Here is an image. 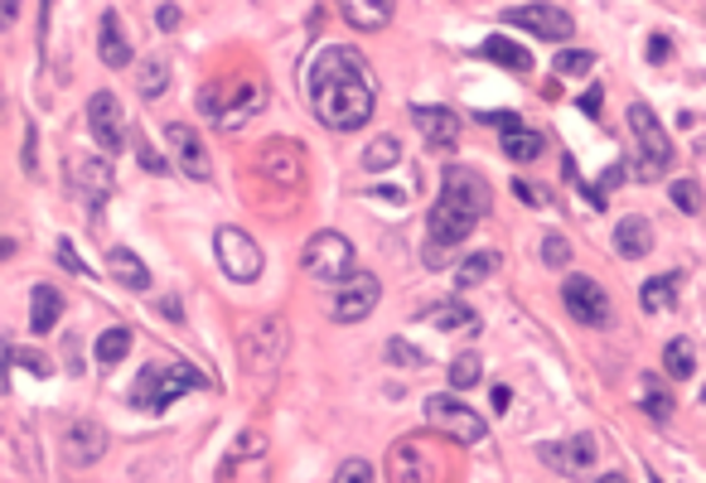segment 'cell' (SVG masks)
<instances>
[{
    "label": "cell",
    "instance_id": "4",
    "mask_svg": "<svg viewBox=\"0 0 706 483\" xmlns=\"http://www.w3.org/2000/svg\"><path fill=\"white\" fill-rule=\"evenodd\" d=\"M228 93L232 97H223V87L213 83V87H204V97H199L204 117L213 121V126H223V131L248 126L256 111L266 107V87L256 83V77H228Z\"/></svg>",
    "mask_w": 706,
    "mask_h": 483
},
{
    "label": "cell",
    "instance_id": "14",
    "mask_svg": "<svg viewBox=\"0 0 706 483\" xmlns=\"http://www.w3.org/2000/svg\"><path fill=\"white\" fill-rule=\"evenodd\" d=\"M107 455V431L97 421H69V431H63V459H69L73 469H87L97 464V459Z\"/></svg>",
    "mask_w": 706,
    "mask_h": 483
},
{
    "label": "cell",
    "instance_id": "38",
    "mask_svg": "<svg viewBox=\"0 0 706 483\" xmlns=\"http://www.w3.org/2000/svg\"><path fill=\"white\" fill-rule=\"evenodd\" d=\"M334 483H373V464H368V459H349V464L334 474Z\"/></svg>",
    "mask_w": 706,
    "mask_h": 483
},
{
    "label": "cell",
    "instance_id": "10",
    "mask_svg": "<svg viewBox=\"0 0 706 483\" xmlns=\"http://www.w3.org/2000/svg\"><path fill=\"white\" fill-rule=\"evenodd\" d=\"M503 20L528 29V35H537V39H552V44H566L571 35H576V20H571V10H562V5H508Z\"/></svg>",
    "mask_w": 706,
    "mask_h": 483
},
{
    "label": "cell",
    "instance_id": "9",
    "mask_svg": "<svg viewBox=\"0 0 706 483\" xmlns=\"http://www.w3.org/2000/svg\"><path fill=\"white\" fill-rule=\"evenodd\" d=\"M387 479L392 483H435L441 479V455H435V445L421 440V435L397 440L387 455Z\"/></svg>",
    "mask_w": 706,
    "mask_h": 483
},
{
    "label": "cell",
    "instance_id": "24",
    "mask_svg": "<svg viewBox=\"0 0 706 483\" xmlns=\"http://www.w3.org/2000/svg\"><path fill=\"white\" fill-rule=\"evenodd\" d=\"M484 53H489L494 63H503V69H513V73H528V69H533V53L523 49V44L503 39V35H489V39H484Z\"/></svg>",
    "mask_w": 706,
    "mask_h": 483
},
{
    "label": "cell",
    "instance_id": "28",
    "mask_svg": "<svg viewBox=\"0 0 706 483\" xmlns=\"http://www.w3.org/2000/svg\"><path fill=\"white\" fill-rule=\"evenodd\" d=\"M431 324H435V329H445V334H455V329H479V314L469 310V305H455V300H451V305H435V310H431Z\"/></svg>",
    "mask_w": 706,
    "mask_h": 483
},
{
    "label": "cell",
    "instance_id": "6",
    "mask_svg": "<svg viewBox=\"0 0 706 483\" xmlns=\"http://www.w3.org/2000/svg\"><path fill=\"white\" fill-rule=\"evenodd\" d=\"M300 266H306V276L344 286V280L358 271V256H354V242L344 238V232H315V238L306 242V252H300Z\"/></svg>",
    "mask_w": 706,
    "mask_h": 483
},
{
    "label": "cell",
    "instance_id": "11",
    "mask_svg": "<svg viewBox=\"0 0 706 483\" xmlns=\"http://www.w3.org/2000/svg\"><path fill=\"white\" fill-rule=\"evenodd\" d=\"M562 305L576 324H586V329H600V324H610V295L596 286L590 276H571L562 286Z\"/></svg>",
    "mask_w": 706,
    "mask_h": 483
},
{
    "label": "cell",
    "instance_id": "44",
    "mask_svg": "<svg viewBox=\"0 0 706 483\" xmlns=\"http://www.w3.org/2000/svg\"><path fill=\"white\" fill-rule=\"evenodd\" d=\"M141 160H145V170H165V160L151 150V145H141Z\"/></svg>",
    "mask_w": 706,
    "mask_h": 483
},
{
    "label": "cell",
    "instance_id": "13",
    "mask_svg": "<svg viewBox=\"0 0 706 483\" xmlns=\"http://www.w3.org/2000/svg\"><path fill=\"white\" fill-rule=\"evenodd\" d=\"M378 295H383V286H378V276L354 271V276L339 286V295H334L330 314H334V319H339V324H358V319H368V314L378 310Z\"/></svg>",
    "mask_w": 706,
    "mask_h": 483
},
{
    "label": "cell",
    "instance_id": "17",
    "mask_svg": "<svg viewBox=\"0 0 706 483\" xmlns=\"http://www.w3.org/2000/svg\"><path fill=\"white\" fill-rule=\"evenodd\" d=\"M411 121L421 126L426 145H441V150H451V145L459 141V117L445 107H411Z\"/></svg>",
    "mask_w": 706,
    "mask_h": 483
},
{
    "label": "cell",
    "instance_id": "19",
    "mask_svg": "<svg viewBox=\"0 0 706 483\" xmlns=\"http://www.w3.org/2000/svg\"><path fill=\"white\" fill-rule=\"evenodd\" d=\"M107 271L121 280L127 290H151V271H145V262L131 246H111L107 252Z\"/></svg>",
    "mask_w": 706,
    "mask_h": 483
},
{
    "label": "cell",
    "instance_id": "31",
    "mask_svg": "<svg viewBox=\"0 0 706 483\" xmlns=\"http://www.w3.org/2000/svg\"><path fill=\"white\" fill-rule=\"evenodd\" d=\"M479 377H484V363H479L475 353H459L451 363V391H469L479 387Z\"/></svg>",
    "mask_w": 706,
    "mask_h": 483
},
{
    "label": "cell",
    "instance_id": "35",
    "mask_svg": "<svg viewBox=\"0 0 706 483\" xmlns=\"http://www.w3.org/2000/svg\"><path fill=\"white\" fill-rule=\"evenodd\" d=\"M672 204H678L682 213H702V184L697 179H672Z\"/></svg>",
    "mask_w": 706,
    "mask_h": 483
},
{
    "label": "cell",
    "instance_id": "5",
    "mask_svg": "<svg viewBox=\"0 0 706 483\" xmlns=\"http://www.w3.org/2000/svg\"><path fill=\"white\" fill-rule=\"evenodd\" d=\"M426 425L431 431H441L445 440H455V445H479L489 435V425H484V415H479L475 407H465V401L455 397V391H441V397H426Z\"/></svg>",
    "mask_w": 706,
    "mask_h": 483
},
{
    "label": "cell",
    "instance_id": "1",
    "mask_svg": "<svg viewBox=\"0 0 706 483\" xmlns=\"http://www.w3.org/2000/svg\"><path fill=\"white\" fill-rule=\"evenodd\" d=\"M306 87H310V107H315L320 126H330V131L368 126V117H373V107H378L373 73H368L363 53L349 49V44L320 49L306 73Z\"/></svg>",
    "mask_w": 706,
    "mask_h": 483
},
{
    "label": "cell",
    "instance_id": "47",
    "mask_svg": "<svg viewBox=\"0 0 706 483\" xmlns=\"http://www.w3.org/2000/svg\"><path fill=\"white\" fill-rule=\"evenodd\" d=\"M10 252H15V242H5V238H0V262H5Z\"/></svg>",
    "mask_w": 706,
    "mask_h": 483
},
{
    "label": "cell",
    "instance_id": "3",
    "mask_svg": "<svg viewBox=\"0 0 706 483\" xmlns=\"http://www.w3.org/2000/svg\"><path fill=\"white\" fill-rule=\"evenodd\" d=\"M194 387H204V377H199V367H189V363H145L141 367V377L131 382V407L136 411H165V407H175L184 391H194Z\"/></svg>",
    "mask_w": 706,
    "mask_h": 483
},
{
    "label": "cell",
    "instance_id": "25",
    "mask_svg": "<svg viewBox=\"0 0 706 483\" xmlns=\"http://www.w3.org/2000/svg\"><path fill=\"white\" fill-rule=\"evenodd\" d=\"M494 271H499V252H469L465 262L455 266V286L469 290V286H479V280L494 276Z\"/></svg>",
    "mask_w": 706,
    "mask_h": 483
},
{
    "label": "cell",
    "instance_id": "15",
    "mask_svg": "<svg viewBox=\"0 0 706 483\" xmlns=\"http://www.w3.org/2000/svg\"><path fill=\"white\" fill-rule=\"evenodd\" d=\"M165 141H170V150H175V160H179V170H184L189 179H213V165H208V150H204V141H199V131L194 126H184V121H175L170 131H165Z\"/></svg>",
    "mask_w": 706,
    "mask_h": 483
},
{
    "label": "cell",
    "instance_id": "43",
    "mask_svg": "<svg viewBox=\"0 0 706 483\" xmlns=\"http://www.w3.org/2000/svg\"><path fill=\"white\" fill-rule=\"evenodd\" d=\"M600 87H586V97H581V111H590V117H600Z\"/></svg>",
    "mask_w": 706,
    "mask_h": 483
},
{
    "label": "cell",
    "instance_id": "39",
    "mask_svg": "<svg viewBox=\"0 0 706 483\" xmlns=\"http://www.w3.org/2000/svg\"><path fill=\"white\" fill-rule=\"evenodd\" d=\"M387 358H397V363H407V367H426V358H421L407 339H392V343H387Z\"/></svg>",
    "mask_w": 706,
    "mask_h": 483
},
{
    "label": "cell",
    "instance_id": "45",
    "mask_svg": "<svg viewBox=\"0 0 706 483\" xmlns=\"http://www.w3.org/2000/svg\"><path fill=\"white\" fill-rule=\"evenodd\" d=\"M508 401H513V397H508V387H494V407H499V411H508Z\"/></svg>",
    "mask_w": 706,
    "mask_h": 483
},
{
    "label": "cell",
    "instance_id": "27",
    "mask_svg": "<svg viewBox=\"0 0 706 483\" xmlns=\"http://www.w3.org/2000/svg\"><path fill=\"white\" fill-rule=\"evenodd\" d=\"M339 15L349 20L358 29H383L392 20V5H368V0H349V5H339Z\"/></svg>",
    "mask_w": 706,
    "mask_h": 483
},
{
    "label": "cell",
    "instance_id": "12",
    "mask_svg": "<svg viewBox=\"0 0 706 483\" xmlns=\"http://www.w3.org/2000/svg\"><path fill=\"white\" fill-rule=\"evenodd\" d=\"M87 131L97 136L107 155H117L127 145V117H121V97L117 93H93L87 97Z\"/></svg>",
    "mask_w": 706,
    "mask_h": 483
},
{
    "label": "cell",
    "instance_id": "7",
    "mask_svg": "<svg viewBox=\"0 0 706 483\" xmlns=\"http://www.w3.org/2000/svg\"><path fill=\"white\" fill-rule=\"evenodd\" d=\"M630 126H634V141H638V179H658L672 160V141L663 131V121L654 117L648 102H634L630 107Z\"/></svg>",
    "mask_w": 706,
    "mask_h": 483
},
{
    "label": "cell",
    "instance_id": "37",
    "mask_svg": "<svg viewBox=\"0 0 706 483\" xmlns=\"http://www.w3.org/2000/svg\"><path fill=\"white\" fill-rule=\"evenodd\" d=\"M542 262L547 266H566L571 262V242L562 238V232H547L542 238Z\"/></svg>",
    "mask_w": 706,
    "mask_h": 483
},
{
    "label": "cell",
    "instance_id": "23",
    "mask_svg": "<svg viewBox=\"0 0 706 483\" xmlns=\"http://www.w3.org/2000/svg\"><path fill=\"white\" fill-rule=\"evenodd\" d=\"M638 305H644V314H663L678 305V276H654L644 280V290H638Z\"/></svg>",
    "mask_w": 706,
    "mask_h": 483
},
{
    "label": "cell",
    "instance_id": "20",
    "mask_svg": "<svg viewBox=\"0 0 706 483\" xmlns=\"http://www.w3.org/2000/svg\"><path fill=\"white\" fill-rule=\"evenodd\" d=\"M73 184H77V194H87L93 198V208L103 204V198L111 194V170H107V160H83V165H73Z\"/></svg>",
    "mask_w": 706,
    "mask_h": 483
},
{
    "label": "cell",
    "instance_id": "48",
    "mask_svg": "<svg viewBox=\"0 0 706 483\" xmlns=\"http://www.w3.org/2000/svg\"><path fill=\"white\" fill-rule=\"evenodd\" d=\"M596 483H630L624 474H605V479H596Z\"/></svg>",
    "mask_w": 706,
    "mask_h": 483
},
{
    "label": "cell",
    "instance_id": "46",
    "mask_svg": "<svg viewBox=\"0 0 706 483\" xmlns=\"http://www.w3.org/2000/svg\"><path fill=\"white\" fill-rule=\"evenodd\" d=\"M10 20H15V5H0V29H5Z\"/></svg>",
    "mask_w": 706,
    "mask_h": 483
},
{
    "label": "cell",
    "instance_id": "40",
    "mask_svg": "<svg viewBox=\"0 0 706 483\" xmlns=\"http://www.w3.org/2000/svg\"><path fill=\"white\" fill-rule=\"evenodd\" d=\"M53 252H59V262H63V266H69V271H73V276H87V266H83V262H77V252H73V242H69V238H59V246H53Z\"/></svg>",
    "mask_w": 706,
    "mask_h": 483
},
{
    "label": "cell",
    "instance_id": "18",
    "mask_svg": "<svg viewBox=\"0 0 706 483\" xmlns=\"http://www.w3.org/2000/svg\"><path fill=\"white\" fill-rule=\"evenodd\" d=\"M614 246H620V256H630V262H638V256L654 252V228H648V218L624 213L620 228H614Z\"/></svg>",
    "mask_w": 706,
    "mask_h": 483
},
{
    "label": "cell",
    "instance_id": "33",
    "mask_svg": "<svg viewBox=\"0 0 706 483\" xmlns=\"http://www.w3.org/2000/svg\"><path fill=\"white\" fill-rule=\"evenodd\" d=\"M170 87V63L165 59H145L141 63V97H160Z\"/></svg>",
    "mask_w": 706,
    "mask_h": 483
},
{
    "label": "cell",
    "instance_id": "41",
    "mask_svg": "<svg viewBox=\"0 0 706 483\" xmlns=\"http://www.w3.org/2000/svg\"><path fill=\"white\" fill-rule=\"evenodd\" d=\"M155 25H160V29H175V25H179V5H155Z\"/></svg>",
    "mask_w": 706,
    "mask_h": 483
},
{
    "label": "cell",
    "instance_id": "34",
    "mask_svg": "<svg viewBox=\"0 0 706 483\" xmlns=\"http://www.w3.org/2000/svg\"><path fill=\"white\" fill-rule=\"evenodd\" d=\"M557 73H566V77H586L590 69H596V53L590 49H566V53H557Z\"/></svg>",
    "mask_w": 706,
    "mask_h": 483
},
{
    "label": "cell",
    "instance_id": "32",
    "mask_svg": "<svg viewBox=\"0 0 706 483\" xmlns=\"http://www.w3.org/2000/svg\"><path fill=\"white\" fill-rule=\"evenodd\" d=\"M131 353V329H103L97 339V363H121Z\"/></svg>",
    "mask_w": 706,
    "mask_h": 483
},
{
    "label": "cell",
    "instance_id": "30",
    "mask_svg": "<svg viewBox=\"0 0 706 483\" xmlns=\"http://www.w3.org/2000/svg\"><path fill=\"white\" fill-rule=\"evenodd\" d=\"M663 367H668V377H692V367H697V353H692V343L687 339H672L663 348Z\"/></svg>",
    "mask_w": 706,
    "mask_h": 483
},
{
    "label": "cell",
    "instance_id": "49",
    "mask_svg": "<svg viewBox=\"0 0 706 483\" xmlns=\"http://www.w3.org/2000/svg\"><path fill=\"white\" fill-rule=\"evenodd\" d=\"M702 407H706V387H702Z\"/></svg>",
    "mask_w": 706,
    "mask_h": 483
},
{
    "label": "cell",
    "instance_id": "22",
    "mask_svg": "<svg viewBox=\"0 0 706 483\" xmlns=\"http://www.w3.org/2000/svg\"><path fill=\"white\" fill-rule=\"evenodd\" d=\"M63 314V295L53 286H35V295H29V329L35 334H49L53 324H59Z\"/></svg>",
    "mask_w": 706,
    "mask_h": 483
},
{
    "label": "cell",
    "instance_id": "8",
    "mask_svg": "<svg viewBox=\"0 0 706 483\" xmlns=\"http://www.w3.org/2000/svg\"><path fill=\"white\" fill-rule=\"evenodd\" d=\"M213 252H218L223 276L238 280V286H252V280L262 276V266H266L262 246H256L242 228H218V232H213Z\"/></svg>",
    "mask_w": 706,
    "mask_h": 483
},
{
    "label": "cell",
    "instance_id": "16",
    "mask_svg": "<svg viewBox=\"0 0 706 483\" xmlns=\"http://www.w3.org/2000/svg\"><path fill=\"white\" fill-rule=\"evenodd\" d=\"M542 459L552 469H562V474H586L590 464H596V440L590 435H576V440H557L542 449Z\"/></svg>",
    "mask_w": 706,
    "mask_h": 483
},
{
    "label": "cell",
    "instance_id": "36",
    "mask_svg": "<svg viewBox=\"0 0 706 483\" xmlns=\"http://www.w3.org/2000/svg\"><path fill=\"white\" fill-rule=\"evenodd\" d=\"M644 411L654 415V421H668L672 415V397L658 391V377H644Z\"/></svg>",
    "mask_w": 706,
    "mask_h": 483
},
{
    "label": "cell",
    "instance_id": "29",
    "mask_svg": "<svg viewBox=\"0 0 706 483\" xmlns=\"http://www.w3.org/2000/svg\"><path fill=\"white\" fill-rule=\"evenodd\" d=\"M397 160H402V145L392 141V136H378V141L363 150V170H368V174L387 170V165H397Z\"/></svg>",
    "mask_w": 706,
    "mask_h": 483
},
{
    "label": "cell",
    "instance_id": "21",
    "mask_svg": "<svg viewBox=\"0 0 706 483\" xmlns=\"http://www.w3.org/2000/svg\"><path fill=\"white\" fill-rule=\"evenodd\" d=\"M97 49H103L107 69H127V63H131V44H127V35H121L117 10H107V15H103V39H97Z\"/></svg>",
    "mask_w": 706,
    "mask_h": 483
},
{
    "label": "cell",
    "instance_id": "42",
    "mask_svg": "<svg viewBox=\"0 0 706 483\" xmlns=\"http://www.w3.org/2000/svg\"><path fill=\"white\" fill-rule=\"evenodd\" d=\"M668 53H672V44H668L663 35L648 39V59H654V63H668Z\"/></svg>",
    "mask_w": 706,
    "mask_h": 483
},
{
    "label": "cell",
    "instance_id": "26",
    "mask_svg": "<svg viewBox=\"0 0 706 483\" xmlns=\"http://www.w3.org/2000/svg\"><path fill=\"white\" fill-rule=\"evenodd\" d=\"M542 131H533V126H518V131H508V136H503V155H508V160H518V165H528V160H537V155H542Z\"/></svg>",
    "mask_w": 706,
    "mask_h": 483
},
{
    "label": "cell",
    "instance_id": "2",
    "mask_svg": "<svg viewBox=\"0 0 706 483\" xmlns=\"http://www.w3.org/2000/svg\"><path fill=\"white\" fill-rule=\"evenodd\" d=\"M484 213H489V184L465 165H451L441 174V198L431 204V222H426V266L441 271L451 262V246L465 242L484 222Z\"/></svg>",
    "mask_w": 706,
    "mask_h": 483
}]
</instances>
